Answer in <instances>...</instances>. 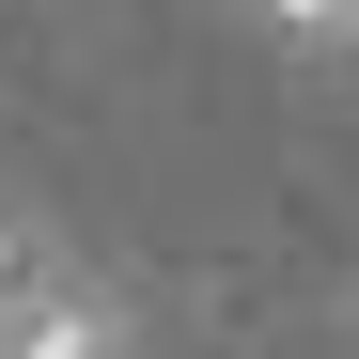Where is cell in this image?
<instances>
[{
  "label": "cell",
  "instance_id": "1",
  "mask_svg": "<svg viewBox=\"0 0 359 359\" xmlns=\"http://www.w3.org/2000/svg\"><path fill=\"white\" fill-rule=\"evenodd\" d=\"M281 47H359V0H266Z\"/></svg>",
  "mask_w": 359,
  "mask_h": 359
}]
</instances>
